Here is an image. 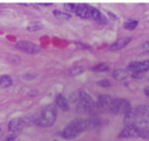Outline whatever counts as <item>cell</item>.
Instances as JSON below:
<instances>
[{
    "label": "cell",
    "mask_w": 149,
    "mask_h": 141,
    "mask_svg": "<svg viewBox=\"0 0 149 141\" xmlns=\"http://www.w3.org/2000/svg\"><path fill=\"white\" fill-rule=\"evenodd\" d=\"M98 124H99V121L96 117L86 118V119L84 118H76V119H73L63 130L62 137L64 139L72 140V139H75L76 137H79V134L82 133L83 131L96 128V126H98Z\"/></svg>",
    "instance_id": "6da1fadb"
},
{
    "label": "cell",
    "mask_w": 149,
    "mask_h": 141,
    "mask_svg": "<svg viewBox=\"0 0 149 141\" xmlns=\"http://www.w3.org/2000/svg\"><path fill=\"white\" fill-rule=\"evenodd\" d=\"M124 124L125 126L149 128V106L140 105L131 108L124 117Z\"/></svg>",
    "instance_id": "7a4b0ae2"
},
{
    "label": "cell",
    "mask_w": 149,
    "mask_h": 141,
    "mask_svg": "<svg viewBox=\"0 0 149 141\" xmlns=\"http://www.w3.org/2000/svg\"><path fill=\"white\" fill-rule=\"evenodd\" d=\"M57 118V108L54 105H48L42 108L40 116L36 119V124L41 128L51 126Z\"/></svg>",
    "instance_id": "3957f363"
},
{
    "label": "cell",
    "mask_w": 149,
    "mask_h": 141,
    "mask_svg": "<svg viewBox=\"0 0 149 141\" xmlns=\"http://www.w3.org/2000/svg\"><path fill=\"white\" fill-rule=\"evenodd\" d=\"M96 103L93 101V99L91 98V96L86 92L84 90H80L79 91V108L80 112L83 113H91L95 109Z\"/></svg>",
    "instance_id": "277c9868"
},
{
    "label": "cell",
    "mask_w": 149,
    "mask_h": 141,
    "mask_svg": "<svg viewBox=\"0 0 149 141\" xmlns=\"http://www.w3.org/2000/svg\"><path fill=\"white\" fill-rule=\"evenodd\" d=\"M36 124V121H33V117H17V118H13L12 121L8 123V130L13 133H17L19 131H22L24 128L31 125V124Z\"/></svg>",
    "instance_id": "5b68a950"
},
{
    "label": "cell",
    "mask_w": 149,
    "mask_h": 141,
    "mask_svg": "<svg viewBox=\"0 0 149 141\" xmlns=\"http://www.w3.org/2000/svg\"><path fill=\"white\" fill-rule=\"evenodd\" d=\"M131 110V103L126 99H113L109 112L114 114H123L126 115Z\"/></svg>",
    "instance_id": "8992f818"
},
{
    "label": "cell",
    "mask_w": 149,
    "mask_h": 141,
    "mask_svg": "<svg viewBox=\"0 0 149 141\" xmlns=\"http://www.w3.org/2000/svg\"><path fill=\"white\" fill-rule=\"evenodd\" d=\"M16 48L21 51H24L26 53H37L40 51V48L38 47L36 43L33 42H30V41H18L16 43Z\"/></svg>",
    "instance_id": "52a82bcc"
},
{
    "label": "cell",
    "mask_w": 149,
    "mask_h": 141,
    "mask_svg": "<svg viewBox=\"0 0 149 141\" xmlns=\"http://www.w3.org/2000/svg\"><path fill=\"white\" fill-rule=\"evenodd\" d=\"M127 69L132 73H141L145 74L149 71V60H141V62H132L127 66Z\"/></svg>",
    "instance_id": "ba28073f"
},
{
    "label": "cell",
    "mask_w": 149,
    "mask_h": 141,
    "mask_svg": "<svg viewBox=\"0 0 149 141\" xmlns=\"http://www.w3.org/2000/svg\"><path fill=\"white\" fill-rule=\"evenodd\" d=\"M143 128H139L136 126H125L118 134L120 138H141V133H142Z\"/></svg>",
    "instance_id": "9c48e42d"
},
{
    "label": "cell",
    "mask_w": 149,
    "mask_h": 141,
    "mask_svg": "<svg viewBox=\"0 0 149 141\" xmlns=\"http://www.w3.org/2000/svg\"><path fill=\"white\" fill-rule=\"evenodd\" d=\"M92 9H93V7H91V6H89V5L80 3V5H77V7H76L75 14H76L79 17H81V18L88 19V18H91Z\"/></svg>",
    "instance_id": "30bf717a"
},
{
    "label": "cell",
    "mask_w": 149,
    "mask_h": 141,
    "mask_svg": "<svg viewBox=\"0 0 149 141\" xmlns=\"http://www.w3.org/2000/svg\"><path fill=\"white\" fill-rule=\"evenodd\" d=\"M113 99L111 96L108 94H101L98 97V101H97V106L99 107L101 110H106V112H109V108H111V105L113 103Z\"/></svg>",
    "instance_id": "8fae6325"
},
{
    "label": "cell",
    "mask_w": 149,
    "mask_h": 141,
    "mask_svg": "<svg viewBox=\"0 0 149 141\" xmlns=\"http://www.w3.org/2000/svg\"><path fill=\"white\" fill-rule=\"evenodd\" d=\"M130 42H131V38H129V37H123V38L118 39L117 41H115L112 46L109 47V49H111L112 51L121 50V49H123L124 47H126Z\"/></svg>",
    "instance_id": "7c38bea8"
},
{
    "label": "cell",
    "mask_w": 149,
    "mask_h": 141,
    "mask_svg": "<svg viewBox=\"0 0 149 141\" xmlns=\"http://www.w3.org/2000/svg\"><path fill=\"white\" fill-rule=\"evenodd\" d=\"M55 103L57 105V107L61 108L62 110H68V109H70V105H68L67 99H66L64 96H62V94H57V96H56Z\"/></svg>",
    "instance_id": "4fadbf2b"
},
{
    "label": "cell",
    "mask_w": 149,
    "mask_h": 141,
    "mask_svg": "<svg viewBox=\"0 0 149 141\" xmlns=\"http://www.w3.org/2000/svg\"><path fill=\"white\" fill-rule=\"evenodd\" d=\"M127 76H129V72L125 71V69H120V68H117V69H114V71H113V77H114L115 80L123 81V80H125Z\"/></svg>",
    "instance_id": "5bb4252c"
},
{
    "label": "cell",
    "mask_w": 149,
    "mask_h": 141,
    "mask_svg": "<svg viewBox=\"0 0 149 141\" xmlns=\"http://www.w3.org/2000/svg\"><path fill=\"white\" fill-rule=\"evenodd\" d=\"M13 84V78L9 75H1L0 76V87L1 88H9Z\"/></svg>",
    "instance_id": "9a60e30c"
},
{
    "label": "cell",
    "mask_w": 149,
    "mask_h": 141,
    "mask_svg": "<svg viewBox=\"0 0 149 141\" xmlns=\"http://www.w3.org/2000/svg\"><path fill=\"white\" fill-rule=\"evenodd\" d=\"M42 28H43V25L40 22H33V23L29 24V26H27V31H30V32H36V31L42 30Z\"/></svg>",
    "instance_id": "2e32d148"
},
{
    "label": "cell",
    "mask_w": 149,
    "mask_h": 141,
    "mask_svg": "<svg viewBox=\"0 0 149 141\" xmlns=\"http://www.w3.org/2000/svg\"><path fill=\"white\" fill-rule=\"evenodd\" d=\"M138 26V21H134V19H130L127 22L124 23V28L125 30H129V31H132L134 30Z\"/></svg>",
    "instance_id": "e0dca14e"
},
{
    "label": "cell",
    "mask_w": 149,
    "mask_h": 141,
    "mask_svg": "<svg viewBox=\"0 0 149 141\" xmlns=\"http://www.w3.org/2000/svg\"><path fill=\"white\" fill-rule=\"evenodd\" d=\"M108 69H109L108 65L104 64V63L97 64L96 66L92 67V71H95V72H106V71H108Z\"/></svg>",
    "instance_id": "ac0fdd59"
},
{
    "label": "cell",
    "mask_w": 149,
    "mask_h": 141,
    "mask_svg": "<svg viewBox=\"0 0 149 141\" xmlns=\"http://www.w3.org/2000/svg\"><path fill=\"white\" fill-rule=\"evenodd\" d=\"M54 15H55L57 18H61V19H70V15H67V14H65V13H62V12H59V10H55V12H54Z\"/></svg>",
    "instance_id": "d6986e66"
},
{
    "label": "cell",
    "mask_w": 149,
    "mask_h": 141,
    "mask_svg": "<svg viewBox=\"0 0 149 141\" xmlns=\"http://www.w3.org/2000/svg\"><path fill=\"white\" fill-rule=\"evenodd\" d=\"M76 7H77V5H75V3H66V5H65L66 10L72 12V13H75V12H76Z\"/></svg>",
    "instance_id": "ffe728a7"
},
{
    "label": "cell",
    "mask_w": 149,
    "mask_h": 141,
    "mask_svg": "<svg viewBox=\"0 0 149 141\" xmlns=\"http://www.w3.org/2000/svg\"><path fill=\"white\" fill-rule=\"evenodd\" d=\"M98 84L101 85V87H111L112 82L108 81V80H100V81H98Z\"/></svg>",
    "instance_id": "44dd1931"
},
{
    "label": "cell",
    "mask_w": 149,
    "mask_h": 141,
    "mask_svg": "<svg viewBox=\"0 0 149 141\" xmlns=\"http://www.w3.org/2000/svg\"><path fill=\"white\" fill-rule=\"evenodd\" d=\"M141 138H143V139H149V128H143V130H142Z\"/></svg>",
    "instance_id": "7402d4cb"
},
{
    "label": "cell",
    "mask_w": 149,
    "mask_h": 141,
    "mask_svg": "<svg viewBox=\"0 0 149 141\" xmlns=\"http://www.w3.org/2000/svg\"><path fill=\"white\" fill-rule=\"evenodd\" d=\"M131 76L133 77V78H140V77L143 76V74H141V73H132Z\"/></svg>",
    "instance_id": "603a6c76"
},
{
    "label": "cell",
    "mask_w": 149,
    "mask_h": 141,
    "mask_svg": "<svg viewBox=\"0 0 149 141\" xmlns=\"http://www.w3.org/2000/svg\"><path fill=\"white\" fill-rule=\"evenodd\" d=\"M142 47H143V50H145V51L149 52V41H147V42H145Z\"/></svg>",
    "instance_id": "cb8c5ba5"
},
{
    "label": "cell",
    "mask_w": 149,
    "mask_h": 141,
    "mask_svg": "<svg viewBox=\"0 0 149 141\" xmlns=\"http://www.w3.org/2000/svg\"><path fill=\"white\" fill-rule=\"evenodd\" d=\"M5 141H18V140H17L16 135H10V137L6 138V140H5Z\"/></svg>",
    "instance_id": "d4e9b609"
},
{
    "label": "cell",
    "mask_w": 149,
    "mask_h": 141,
    "mask_svg": "<svg viewBox=\"0 0 149 141\" xmlns=\"http://www.w3.org/2000/svg\"><path fill=\"white\" fill-rule=\"evenodd\" d=\"M145 94H146L147 97H149V87H146V88H145Z\"/></svg>",
    "instance_id": "484cf974"
},
{
    "label": "cell",
    "mask_w": 149,
    "mask_h": 141,
    "mask_svg": "<svg viewBox=\"0 0 149 141\" xmlns=\"http://www.w3.org/2000/svg\"><path fill=\"white\" fill-rule=\"evenodd\" d=\"M1 135H2V130H1V128H0V138H1Z\"/></svg>",
    "instance_id": "4316f807"
}]
</instances>
